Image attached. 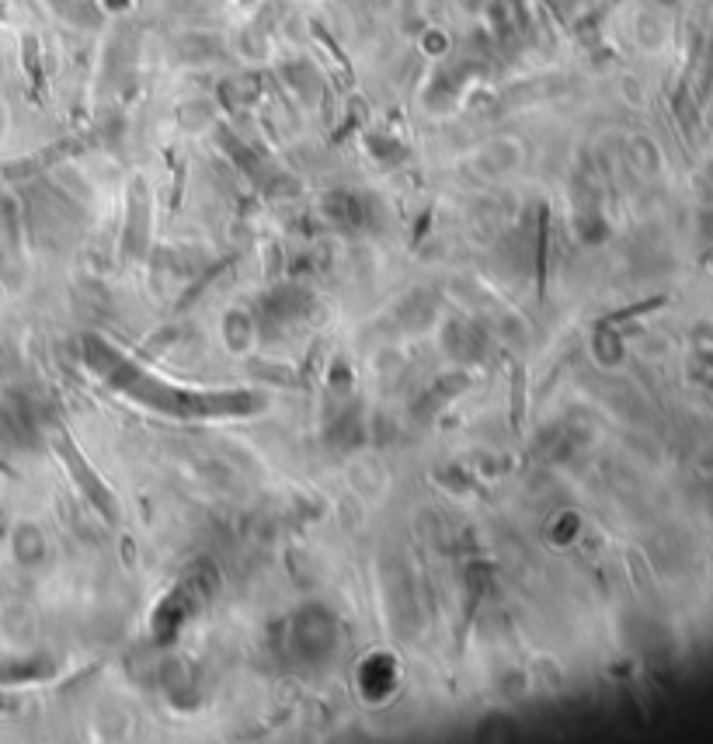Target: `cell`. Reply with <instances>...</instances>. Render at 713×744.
<instances>
[]
</instances>
